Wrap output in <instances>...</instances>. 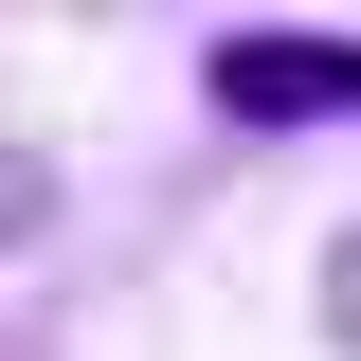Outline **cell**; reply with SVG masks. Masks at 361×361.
Listing matches in <instances>:
<instances>
[{
	"mask_svg": "<svg viewBox=\"0 0 361 361\" xmlns=\"http://www.w3.org/2000/svg\"><path fill=\"white\" fill-rule=\"evenodd\" d=\"M199 109H217L235 145H271V127H361V37H217L199 54Z\"/></svg>",
	"mask_w": 361,
	"mask_h": 361,
	"instance_id": "6da1fadb",
	"label": "cell"
},
{
	"mask_svg": "<svg viewBox=\"0 0 361 361\" xmlns=\"http://www.w3.org/2000/svg\"><path fill=\"white\" fill-rule=\"evenodd\" d=\"M325 343H361V235H325Z\"/></svg>",
	"mask_w": 361,
	"mask_h": 361,
	"instance_id": "7a4b0ae2",
	"label": "cell"
}]
</instances>
